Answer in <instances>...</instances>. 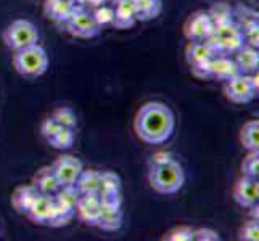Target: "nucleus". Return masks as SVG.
<instances>
[{"mask_svg": "<svg viewBox=\"0 0 259 241\" xmlns=\"http://www.w3.org/2000/svg\"><path fill=\"white\" fill-rule=\"evenodd\" d=\"M76 188L81 195H98L100 190V172L95 169H82L76 180Z\"/></svg>", "mask_w": 259, "mask_h": 241, "instance_id": "20", "label": "nucleus"}, {"mask_svg": "<svg viewBox=\"0 0 259 241\" xmlns=\"http://www.w3.org/2000/svg\"><path fill=\"white\" fill-rule=\"evenodd\" d=\"M74 216L87 225L97 227L98 219L102 216L100 196L95 195H79L74 206Z\"/></svg>", "mask_w": 259, "mask_h": 241, "instance_id": "10", "label": "nucleus"}, {"mask_svg": "<svg viewBox=\"0 0 259 241\" xmlns=\"http://www.w3.org/2000/svg\"><path fill=\"white\" fill-rule=\"evenodd\" d=\"M2 39L5 45L16 52L26 47H31L39 42V29L29 20H13L2 32Z\"/></svg>", "mask_w": 259, "mask_h": 241, "instance_id": "5", "label": "nucleus"}, {"mask_svg": "<svg viewBox=\"0 0 259 241\" xmlns=\"http://www.w3.org/2000/svg\"><path fill=\"white\" fill-rule=\"evenodd\" d=\"M58 129H60L58 122L50 116V118H47L46 121L42 122V126H40V133H42V135L46 137L47 140H50L53 135H55V132H57Z\"/></svg>", "mask_w": 259, "mask_h": 241, "instance_id": "35", "label": "nucleus"}, {"mask_svg": "<svg viewBox=\"0 0 259 241\" xmlns=\"http://www.w3.org/2000/svg\"><path fill=\"white\" fill-rule=\"evenodd\" d=\"M234 61L240 71V74H253L259 66V52L254 47L243 45L234 53Z\"/></svg>", "mask_w": 259, "mask_h": 241, "instance_id": "15", "label": "nucleus"}, {"mask_svg": "<svg viewBox=\"0 0 259 241\" xmlns=\"http://www.w3.org/2000/svg\"><path fill=\"white\" fill-rule=\"evenodd\" d=\"M74 7H85V0H71Z\"/></svg>", "mask_w": 259, "mask_h": 241, "instance_id": "39", "label": "nucleus"}, {"mask_svg": "<svg viewBox=\"0 0 259 241\" xmlns=\"http://www.w3.org/2000/svg\"><path fill=\"white\" fill-rule=\"evenodd\" d=\"M13 68L18 74L26 79H37L49 69V55L39 43L16 50L13 53Z\"/></svg>", "mask_w": 259, "mask_h": 241, "instance_id": "3", "label": "nucleus"}, {"mask_svg": "<svg viewBox=\"0 0 259 241\" xmlns=\"http://www.w3.org/2000/svg\"><path fill=\"white\" fill-rule=\"evenodd\" d=\"M53 212H55V198H53V195L40 193L28 214H26V217L35 225H49L53 217Z\"/></svg>", "mask_w": 259, "mask_h": 241, "instance_id": "12", "label": "nucleus"}, {"mask_svg": "<svg viewBox=\"0 0 259 241\" xmlns=\"http://www.w3.org/2000/svg\"><path fill=\"white\" fill-rule=\"evenodd\" d=\"M238 238L242 241H257L259 239V220L251 219L245 222L238 231Z\"/></svg>", "mask_w": 259, "mask_h": 241, "instance_id": "32", "label": "nucleus"}, {"mask_svg": "<svg viewBox=\"0 0 259 241\" xmlns=\"http://www.w3.org/2000/svg\"><path fill=\"white\" fill-rule=\"evenodd\" d=\"M172 159H177V156L171 151H158L153 156L150 158L148 161V166H156V164H164V163H169V161Z\"/></svg>", "mask_w": 259, "mask_h": 241, "instance_id": "36", "label": "nucleus"}, {"mask_svg": "<svg viewBox=\"0 0 259 241\" xmlns=\"http://www.w3.org/2000/svg\"><path fill=\"white\" fill-rule=\"evenodd\" d=\"M92 16L95 23L100 26V28H105V26H111L113 18H114V8L110 5H100L92 10Z\"/></svg>", "mask_w": 259, "mask_h": 241, "instance_id": "30", "label": "nucleus"}, {"mask_svg": "<svg viewBox=\"0 0 259 241\" xmlns=\"http://www.w3.org/2000/svg\"><path fill=\"white\" fill-rule=\"evenodd\" d=\"M113 8H114V18L111 23L113 28L119 31H126L137 23L136 4H134V0H116Z\"/></svg>", "mask_w": 259, "mask_h": 241, "instance_id": "13", "label": "nucleus"}, {"mask_svg": "<svg viewBox=\"0 0 259 241\" xmlns=\"http://www.w3.org/2000/svg\"><path fill=\"white\" fill-rule=\"evenodd\" d=\"M103 4H106V0H85V8H97V7H100V5H103Z\"/></svg>", "mask_w": 259, "mask_h": 241, "instance_id": "38", "label": "nucleus"}, {"mask_svg": "<svg viewBox=\"0 0 259 241\" xmlns=\"http://www.w3.org/2000/svg\"><path fill=\"white\" fill-rule=\"evenodd\" d=\"M195 239L196 241H219L221 236L216 230L201 227V228H195Z\"/></svg>", "mask_w": 259, "mask_h": 241, "instance_id": "34", "label": "nucleus"}, {"mask_svg": "<svg viewBox=\"0 0 259 241\" xmlns=\"http://www.w3.org/2000/svg\"><path fill=\"white\" fill-rule=\"evenodd\" d=\"M74 8L76 7L71 0H46V4H44L46 15L57 23H65L74 12Z\"/></svg>", "mask_w": 259, "mask_h": 241, "instance_id": "18", "label": "nucleus"}, {"mask_svg": "<svg viewBox=\"0 0 259 241\" xmlns=\"http://www.w3.org/2000/svg\"><path fill=\"white\" fill-rule=\"evenodd\" d=\"M192 69V74L196 77V79H209V60L208 61H203V63H198V65H193L190 66Z\"/></svg>", "mask_w": 259, "mask_h": 241, "instance_id": "37", "label": "nucleus"}, {"mask_svg": "<svg viewBox=\"0 0 259 241\" xmlns=\"http://www.w3.org/2000/svg\"><path fill=\"white\" fill-rule=\"evenodd\" d=\"M97 227L103 231H118L122 227V209L102 206V216Z\"/></svg>", "mask_w": 259, "mask_h": 241, "instance_id": "23", "label": "nucleus"}, {"mask_svg": "<svg viewBox=\"0 0 259 241\" xmlns=\"http://www.w3.org/2000/svg\"><path fill=\"white\" fill-rule=\"evenodd\" d=\"M49 143H50L53 148L60 150V151H66V150H69L71 147H73V143H74V129L60 127V129L55 132V135H53V137L49 140Z\"/></svg>", "mask_w": 259, "mask_h": 241, "instance_id": "26", "label": "nucleus"}, {"mask_svg": "<svg viewBox=\"0 0 259 241\" xmlns=\"http://www.w3.org/2000/svg\"><path fill=\"white\" fill-rule=\"evenodd\" d=\"M137 21H151L163 12V0H134Z\"/></svg>", "mask_w": 259, "mask_h": 241, "instance_id": "21", "label": "nucleus"}, {"mask_svg": "<svg viewBox=\"0 0 259 241\" xmlns=\"http://www.w3.org/2000/svg\"><path fill=\"white\" fill-rule=\"evenodd\" d=\"M100 201L103 208H122V196L121 191H108L100 193Z\"/></svg>", "mask_w": 259, "mask_h": 241, "instance_id": "33", "label": "nucleus"}, {"mask_svg": "<svg viewBox=\"0 0 259 241\" xmlns=\"http://www.w3.org/2000/svg\"><path fill=\"white\" fill-rule=\"evenodd\" d=\"M224 95L227 100L237 105H246L253 102L259 92V82H257V71L253 74H237L232 79L226 80Z\"/></svg>", "mask_w": 259, "mask_h": 241, "instance_id": "6", "label": "nucleus"}, {"mask_svg": "<svg viewBox=\"0 0 259 241\" xmlns=\"http://www.w3.org/2000/svg\"><path fill=\"white\" fill-rule=\"evenodd\" d=\"M32 185L42 195H55L60 188V183H58L57 177H55V174H53L50 166L40 167L39 171L34 174Z\"/></svg>", "mask_w": 259, "mask_h": 241, "instance_id": "17", "label": "nucleus"}, {"mask_svg": "<svg viewBox=\"0 0 259 241\" xmlns=\"http://www.w3.org/2000/svg\"><path fill=\"white\" fill-rule=\"evenodd\" d=\"M240 143L246 151H259V121L251 119L240 130Z\"/></svg>", "mask_w": 259, "mask_h": 241, "instance_id": "22", "label": "nucleus"}, {"mask_svg": "<svg viewBox=\"0 0 259 241\" xmlns=\"http://www.w3.org/2000/svg\"><path fill=\"white\" fill-rule=\"evenodd\" d=\"M113 2H116V0H113Z\"/></svg>", "mask_w": 259, "mask_h": 241, "instance_id": "40", "label": "nucleus"}, {"mask_svg": "<svg viewBox=\"0 0 259 241\" xmlns=\"http://www.w3.org/2000/svg\"><path fill=\"white\" fill-rule=\"evenodd\" d=\"M237 74H240V71L230 55H221L219 53V55H214L209 60V79L224 80L226 82Z\"/></svg>", "mask_w": 259, "mask_h": 241, "instance_id": "14", "label": "nucleus"}, {"mask_svg": "<svg viewBox=\"0 0 259 241\" xmlns=\"http://www.w3.org/2000/svg\"><path fill=\"white\" fill-rule=\"evenodd\" d=\"M148 183L159 195H174L182 190L185 183V171L177 159L164 164L148 166Z\"/></svg>", "mask_w": 259, "mask_h": 241, "instance_id": "2", "label": "nucleus"}, {"mask_svg": "<svg viewBox=\"0 0 259 241\" xmlns=\"http://www.w3.org/2000/svg\"><path fill=\"white\" fill-rule=\"evenodd\" d=\"M176 116L166 103L147 102L134 118V132L147 145H161L172 137Z\"/></svg>", "mask_w": 259, "mask_h": 241, "instance_id": "1", "label": "nucleus"}, {"mask_svg": "<svg viewBox=\"0 0 259 241\" xmlns=\"http://www.w3.org/2000/svg\"><path fill=\"white\" fill-rule=\"evenodd\" d=\"M242 174L246 177H256L259 175V151H248L242 163Z\"/></svg>", "mask_w": 259, "mask_h": 241, "instance_id": "31", "label": "nucleus"}, {"mask_svg": "<svg viewBox=\"0 0 259 241\" xmlns=\"http://www.w3.org/2000/svg\"><path fill=\"white\" fill-rule=\"evenodd\" d=\"M76 216H74V208H69V206H65V204H61L55 200V212H53V217L50 220V227H55V228H60V227H66L71 220H73Z\"/></svg>", "mask_w": 259, "mask_h": 241, "instance_id": "25", "label": "nucleus"}, {"mask_svg": "<svg viewBox=\"0 0 259 241\" xmlns=\"http://www.w3.org/2000/svg\"><path fill=\"white\" fill-rule=\"evenodd\" d=\"M50 167H52L53 174H55L60 186L74 185L79 174H81L84 169L82 161L73 155H63V156L57 158V161Z\"/></svg>", "mask_w": 259, "mask_h": 241, "instance_id": "9", "label": "nucleus"}, {"mask_svg": "<svg viewBox=\"0 0 259 241\" xmlns=\"http://www.w3.org/2000/svg\"><path fill=\"white\" fill-rule=\"evenodd\" d=\"M214 29V24L208 12L198 10L192 13L187 21L184 23V35L189 42H200L206 40Z\"/></svg>", "mask_w": 259, "mask_h": 241, "instance_id": "8", "label": "nucleus"}, {"mask_svg": "<svg viewBox=\"0 0 259 241\" xmlns=\"http://www.w3.org/2000/svg\"><path fill=\"white\" fill-rule=\"evenodd\" d=\"M163 239L167 241H193L195 239V228L190 225H177L166 231Z\"/></svg>", "mask_w": 259, "mask_h": 241, "instance_id": "29", "label": "nucleus"}, {"mask_svg": "<svg viewBox=\"0 0 259 241\" xmlns=\"http://www.w3.org/2000/svg\"><path fill=\"white\" fill-rule=\"evenodd\" d=\"M121 178L116 172L111 171H105L100 172V190H98V195L100 193H108V191H121Z\"/></svg>", "mask_w": 259, "mask_h": 241, "instance_id": "28", "label": "nucleus"}, {"mask_svg": "<svg viewBox=\"0 0 259 241\" xmlns=\"http://www.w3.org/2000/svg\"><path fill=\"white\" fill-rule=\"evenodd\" d=\"M40 193L37 191V188L31 183V185H21L13 191L12 195V206L16 212L20 214H28V211L31 209V206L34 204V201L37 200V196Z\"/></svg>", "mask_w": 259, "mask_h": 241, "instance_id": "16", "label": "nucleus"}, {"mask_svg": "<svg viewBox=\"0 0 259 241\" xmlns=\"http://www.w3.org/2000/svg\"><path fill=\"white\" fill-rule=\"evenodd\" d=\"M206 42L216 55H219V53L221 55H234L240 47L245 45L243 29L235 21L224 26H218V28L212 29Z\"/></svg>", "mask_w": 259, "mask_h": 241, "instance_id": "4", "label": "nucleus"}, {"mask_svg": "<svg viewBox=\"0 0 259 241\" xmlns=\"http://www.w3.org/2000/svg\"><path fill=\"white\" fill-rule=\"evenodd\" d=\"M234 201L240 208L249 209L259 201V180L256 177L242 175L234 186Z\"/></svg>", "mask_w": 259, "mask_h": 241, "instance_id": "11", "label": "nucleus"}, {"mask_svg": "<svg viewBox=\"0 0 259 241\" xmlns=\"http://www.w3.org/2000/svg\"><path fill=\"white\" fill-rule=\"evenodd\" d=\"M208 15L211 18V21L214 24V28H218V26H224V24H229L234 21V10H232V7L226 2H219V4H214L209 10H208Z\"/></svg>", "mask_w": 259, "mask_h": 241, "instance_id": "24", "label": "nucleus"}, {"mask_svg": "<svg viewBox=\"0 0 259 241\" xmlns=\"http://www.w3.org/2000/svg\"><path fill=\"white\" fill-rule=\"evenodd\" d=\"M52 118L58 122L60 127H68V129H76L77 126V116L69 106H60L52 113Z\"/></svg>", "mask_w": 259, "mask_h": 241, "instance_id": "27", "label": "nucleus"}, {"mask_svg": "<svg viewBox=\"0 0 259 241\" xmlns=\"http://www.w3.org/2000/svg\"><path fill=\"white\" fill-rule=\"evenodd\" d=\"M216 53L209 47V43L206 40H200V42H189V45L185 49V60L189 66L203 63V61L211 60Z\"/></svg>", "mask_w": 259, "mask_h": 241, "instance_id": "19", "label": "nucleus"}, {"mask_svg": "<svg viewBox=\"0 0 259 241\" xmlns=\"http://www.w3.org/2000/svg\"><path fill=\"white\" fill-rule=\"evenodd\" d=\"M65 24L66 31L76 39H94L102 31L100 26L95 23L92 12H89L85 7H76Z\"/></svg>", "mask_w": 259, "mask_h": 241, "instance_id": "7", "label": "nucleus"}]
</instances>
